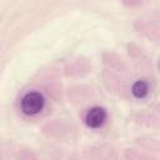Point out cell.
<instances>
[{
  "instance_id": "cell-2",
  "label": "cell",
  "mask_w": 160,
  "mask_h": 160,
  "mask_svg": "<svg viewBox=\"0 0 160 160\" xmlns=\"http://www.w3.org/2000/svg\"><path fill=\"white\" fill-rule=\"evenodd\" d=\"M105 119H106V111L102 108L95 106L88 111L85 121H86V125L90 128H99L102 125Z\"/></svg>"
},
{
  "instance_id": "cell-1",
  "label": "cell",
  "mask_w": 160,
  "mask_h": 160,
  "mask_svg": "<svg viewBox=\"0 0 160 160\" xmlns=\"http://www.w3.org/2000/svg\"><path fill=\"white\" fill-rule=\"evenodd\" d=\"M45 104L44 96L38 91H30L21 99V110L26 115H35L42 110Z\"/></svg>"
},
{
  "instance_id": "cell-3",
  "label": "cell",
  "mask_w": 160,
  "mask_h": 160,
  "mask_svg": "<svg viewBox=\"0 0 160 160\" xmlns=\"http://www.w3.org/2000/svg\"><path fill=\"white\" fill-rule=\"evenodd\" d=\"M148 91H149V86H148V84H146L145 81H142V80H139V81L134 82V85H132V88H131L132 95H134L135 98H138V99H141V98L146 96Z\"/></svg>"
}]
</instances>
